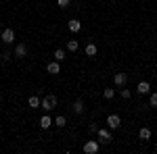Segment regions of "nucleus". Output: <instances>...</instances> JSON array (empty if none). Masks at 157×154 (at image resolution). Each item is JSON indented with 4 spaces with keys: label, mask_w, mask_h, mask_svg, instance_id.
<instances>
[{
    "label": "nucleus",
    "mask_w": 157,
    "mask_h": 154,
    "mask_svg": "<svg viewBox=\"0 0 157 154\" xmlns=\"http://www.w3.org/2000/svg\"><path fill=\"white\" fill-rule=\"evenodd\" d=\"M55 106H57V96L48 94V96H44V98L40 100V108H44V110H52Z\"/></svg>",
    "instance_id": "f257e3e1"
},
{
    "label": "nucleus",
    "mask_w": 157,
    "mask_h": 154,
    "mask_svg": "<svg viewBox=\"0 0 157 154\" xmlns=\"http://www.w3.org/2000/svg\"><path fill=\"white\" fill-rule=\"evenodd\" d=\"M97 135H98V142L101 144H109L111 142V131L109 129H103V127H101V129H97Z\"/></svg>",
    "instance_id": "f03ea898"
},
{
    "label": "nucleus",
    "mask_w": 157,
    "mask_h": 154,
    "mask_svg": "<svg viewBox=\"0 0 157 154\" xmlns=\"http://www.w3.org/2000/svg\"><path fill=\"white\" fill-rule=\"evenodd\" d=\"M84 152L86 154H97L98 152V142L97 140H88V142L84 144Z\"/></svg>",
    "instance_id": "7ed1b4c3"
},
{
    "label": "nucleus",
    "mask_w": 157,
    "mask_h": 154,
    "mask_svg": "<svg viewBox=\"0 0 157 154\" xmlns=\"http://www.w3.org/2000/svg\"><path fill=\"white\" fill-rule=\"evenodd\" d=\"M107 125H109V129H117V127L121 125L120 115H109L107 117Z\"/></svg>",
    "instance_id": "20e7f679"
},
{
    "label": "nucleus",
    "mask_w": 157,
    "mask_h": 154,
    "mask_svg": "<svg viewBox=\"0 0 157 154\" xmlns=\"http://www.w3.org/2000/svg\"><path fill=\"white\" fill-rule=\"evenodd\" d=\"M13 54H15L17 59H25V56H27V46H25V44H17L15 50H13Z\"/></svg>",
    "instance_id": "39448f33"
},
{
    "label": "nucleus",
    "mask_w": 157,
    "mask_h": 154,
    "mask_svg": "<svg viewBox=\"0 0 157 154\" xmlns=\"http://www.w3.org/2000/svg\"><path fill=\"white\" fill-rule=\"evenodd\" d=\"M126 81H128V75H126V73H115V75H113V83H115L117 88H124Z\"/></svg>",
    "instance_id": "423d86ee"
},
{
    "label": "nucleus",
    "mask_w": 157,
    "mask_h": 154,
    "mask_svg": "<svg viewBox=\"0 0 157 154\" xmlns=\"http://www.w3.org/2000/svg\"><path fill=\"white\" fill-rule=\"evenodd\" d=\"M0 40H2L4 44H13V42H15V31H13V29H4L2 36H0Z\"/></svg>",
    "instance_id": "0eeeda50"
},
{
    "label": "nucleus",
    "mask_w": 157,
    "mask_h": 154,
    "mask_svg": "<svg viewBox=\"0 0 157 154\" xmlns=\"http://www.w3.org/2000/svg\"><path fill=\"white\" fill-rule=\"evenodd\" d=\"M71 110L75 113V115H84V110H86L84 102H82V100H73V104H71Z\"/></svg>",
    "instance_id": "6e6552de"
},
{
    "label": "nucleus",
    "mask_w": 157,
    "mask_h": 154,
    "mask_svg": "<svg viewBox=\"0 0 157 154\" xmlns=\"http://www.w3.org/2000/svg\"><path fill=\"white\" fill-rule=\"evenodd\" d=\"M46 71H48L50 75H57V73L61 71V65H59V60H50L48 65H46Z\"/></svg>",
    "instance_id": "1a4fd4ad"
},
{
    "label": "nucleus",
    "mask_w": 157,
    "mask_h": 154,
    "mask_svg": "<svg viewBox=\"0 0 157 154\" xmlns=\"http://www.w3.org/2000/svg\"><path fill=\"white\" fill-rule=\"evenodd\" d=\"M136 92H138V94H149V92H151V83L149 81H140L138 88H136Z\"/></svg>",
    "instance_id": "9d476101"
},
{
    "label": "nucleus",
    "mask_w": 157,
    "mask_h": 154,
    "mask_svg": "<svg viewBox=\"0 0 157 154\" xmlns=\"http://www.w3.org/2000/svg\"><path fill=\"white\" fill-rule=\"evenodd\" d=\"M67 27H69V31H73V34H78V31L82 29V23H80L78 19H71V21L67 23Z\"/></svg>",
    "instance_id": "9b49d317"
},
{
    "label": "nucleus",
    "mask_w": 157,
    "mask_h": 154,
    "mask_svg": "<svg viewBox=\"0 0 157 154\" xmlns=\"http://www.w3.org/2000/svg\"><path fill=\"white\" fill-rule=\"evenodd\" d=\"M52 123H55V121H52V119H50L48 115H44V117L40 119V127H42V129H48Z\"/></svg>",
    "instance_id": "f8f14e48"
},
{
    "label": "nucleus",
    "mask_w": 157,
    "mask_h": 154,
    "mask_svg": "<svg viewBox=\"0 0 157 154\" xmlns=\"http://www.w3.org/2000/svg\"><path fill=\"white\" fill-rule=\"evenodd\" d=\"M52 56H55V60H59V63H61V60H65V59H67V54H65V50H63V48H57Z\"/></svg>",
    "instance_id": "ddd939ff"
},
{
    "label": "nucleus",
    "mask_w": 157,
    "mask_h": 154,
    "mask_svg": "<svg viewBox=\"0 0 157 154\" xmlns=\"http://www.w3.org/2000/svg\"><path fill=\"white\" fill-rule=\"evenodd\" d=\"M27 104H29L32 108H40V98H38V96H29Z\"/></svg>",
    "instance_id": "4468645a"
},
{
    "label": "nucleus",
    "mask_w": 157,
    "mask_h": 154,
    "mask_svg": "<svg viewBox=\"0 0 157 154\" xmlns=\"http://www.w3.org/2000/svg\"><path fill=\"white\" fill-rule=\"evenodd\" d=\"M138 138H140V140H149V138H151V129H149V127H143V129L138 131Z\"/></svg>",
    "instance_id": "2eb2a0df"
},
{
    "label": "nucleus",
    "mask_w": 157,
    "mask_h": 154,
    "mask_svg": "<svg viewBox=\"0 0 157 154\" xmlns=\"http://www.w3.org/2000/svg\"><path fill=\"white\" fill-rule=\"evenodd\" d=\"M78 48H80V44H78V40H69V42H67V50H69V52H75Z\"/></svg>",
    "instance_id": "dca6fc26"
},
{
    "label": "nucleus",
    "mask_w": 157,
    "mask_h": 154,
    "mask_svg": "<svg viewBox=\"0 0 157 154\" xmlns=\"http://www.w3.org/2000/svg\"><path fill=\"white\" fill-rule=\"evenodd\" d=\"M94 54H97V46L94 44H88L86 46V56H94Z\"/></svg>",
    "instance_id": "f3484780"
},
{
    "label": "nucleus",
    "mask_w": 157,
    "mask_h": 154,
    "mask_svg": "<svg viewBox=\"0 0 157 154\" xmlns=\"http://www.w3.org/2000/svg\"><path fill=\"white\" fill-rule=\"evenodd\" d=\"M103 96H105L107 100H111V98L115 96V90H113V88H105V92H103Z\"/></svg>",
    "instance_id": "a211bd4d"
},
{
    "label": "nucleus",
    "mask_w": 157,
    "mask_h": 154,
    "mask_svg": "<svg viewBox=\"0 0 157 154\" xmlns=\"http://www.w3.org/2000/svg\"><path fill=\"white\" fill-rule=\"evenodd\" d=\"M65 123H67V121H65L63 115H59V117L55 119V125H57V127H65Z\"/></svg>",
    "instance_id": "6ab92c4d"
},
{
    "label": "nucleus",
    "mask_w": 157,
    "mask_h": 154,
    "mask_svg": "<svg viewBox=\"0 0 157 154\" xmlns=\"http://www.w3.org/2000/svg\"><path fill=\"white\" fill-rule=\"evenodd\" d=\"M11 56H13V54L9 52V50H2V52H0V59H2V60H9Z\"/></svg>",
    "instance_id": "aec40b11"
},
{
    "label": "nucleus",
    "mask_w": 157,
    "mask_h": 154,
    "mask_svg": "<svg viewBox=\"0 0 157 154\" xmlns=\"http://www.w3.org/2000/svg\"><path fill=\"white\" fill-rule=\"evenodd\" d=\"M69 2H71V0H57V4H59L61 9H67V6H69Z\"/></svg>",
    "instance_id": "412c9836"
},
{
    "label": "nucleus",
    "mask_w": 157,
    "mask_h": 154,
    "mask_svg": "<svg viewBox=\"0 0 157 154\" xmlns=\"http://www.w3.org/2000/svg\"><path fill=\"white\" fill-rule=\"evenodd\" d=\"M130 90H121V98H126V100H128V98H130Z\"/></svg>",
    "instance_id": "4be33fe9"
},
{
    "label": "nucleus",
    "mask_w": 157,
    "mask_h": 154,
    "mask_svg": "<svg viewBox=\"0 0 157 154\" xmlns=\"http://www.w3.org/2000/svg\"><path fill=\"white\" fill-rule=\"evenodd\" d=\"M97 123H90V127H88V131H90V133H97Z\"/></svg>",
    "instance_id": "5701e85b"
},
{
    "label": "nucleus",
    "mask_w": 157,
    "mask_h": 154,
    "mask_svg": "<svg viewBox=\"0 0 157 154\" xmlns=\"http://www.w3.org/2000/svg\"><path fill=\"white\" fill-rule=\"evenodd\" d=\"M151 106H157V94H151Z\"/></svg>",
    "instance_id": "b1692460"
}]
</instances>
